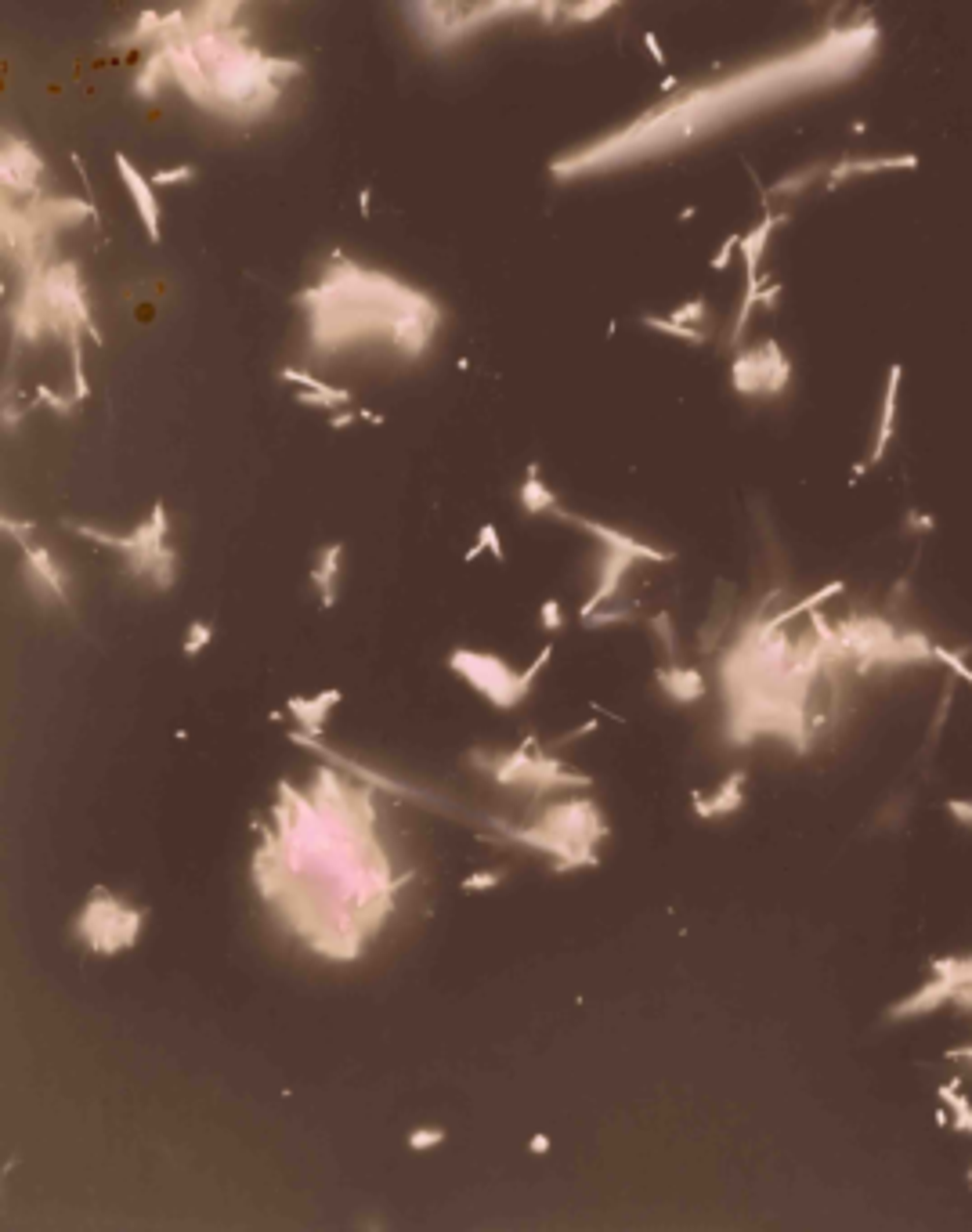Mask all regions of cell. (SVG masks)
I'll return each instance as SVG.
<instances>
[{
	"instance_id": "6da1fadb",
	"label": "cell",
	"mask_w": 972,
	"mask_h": 1232,
	"mask_svg": "<svg viewBox=\"0 0 972 1232\" xmlns=\"http://www.w3.org/2000/svg\"><path fill=\"white\" fill-rule=\"evenodd\" d=\"M878 51H882V26L875 12L839 8L807 41L745 62L741 69H730L687 95L662 102L626 131L553 160L549 170L568 181L572 174H586L593 166L658 156V145H665L662 152H672L705 134L713 137L723 127L745 124V116H759L778 105H788L795 98L821 95L857 80L875 66Z\"/></svg>"
},
{
	"instance_id": "7a4b0ae2",
	"label": "cell",
	"mask_w": 972,
	"mask_h": 1232,
	"mask_svg": "<svg viewBox=\"0 0 972 1232\" xmlns=\"http://www.w3.org/2000/svg\"><path fill=\"white\" fill-rule=\"evenodd\" d=\"M69 532L95 543L102 549H112L124 557V572L131 578H149L152 589L170 593L178 586V549L170 546V513L166 503L160 499L149 510V517L134 524V532L116 535L109 528H95V524H83V520H62Z\"/></svg>"
},
{
	"instance_id": "3957f363",
	"label": "cell",
	"mask_w": 972,
	"mask_h": 1232,
	"mask_svg": "<svg viewBox=\"0 0 972 1232\" xmlns=\"http://www.w3.org/2000/svg\"><path fill=\"white\" fill-rule=\"evenodd\" d=\"M549 658H553V644L543 647L532 665H528L524 672H517L499 655H488V651H470V647H453V651H449V669H453L456 676L470 687V690H478L481 698L488 701L492 709L510 713V709H517L520 701H528L535 680H539V672L549 665Z\"/></svg>"
},
{
	"instance_id": "277c9868",
	"label": "cell",
	"mask_w": 972,
	"mask_h": 1232,
	"mask_svg": "<svg viewBox=\"0 0 972 1232\" xmlns=\"http://www.w3.org/2000/svg\"><path fill=\"white\" fill-rule=\"evenodd\" d=\"M141 929H145V907L131 904L109 886H95L73 918V936L102 958L131 951L141 940Z\"/></svg>"
},
{
	"instance_id": "5b68a950",
	"label": "cell",
	"mask_w": 972,
	"mask_h": 1232,
	"mask_svg": "<svg viewBox=\"0 0 972 1232\" xmlns=\"http://www.w3.org/2000/svg\"><path fill=\"white\" fill-rule=\"evenodd\" d=\"M788 380H792V366L778 347V340H763L759 347L741 351L734 358V369H730V387L745 397L781 395Z\"/></svg>"
},
{
	"instance_id": "8992f818",
	"label": "cell",
	"mask_w": 972,
	"mask_h": 1232,
	"mask_svg": "<svg viewBox=\"0 0 972 1232\" xmlns=\"http://www.w3.org/2000/svg\"><path fill=\"white\" fill-rule=\"evenodd\" d=\"M22 582L26 589L44 603V607H73V586H69V568L58 561L51 549L29 539L22 543Z\"/></svg>"
},
{
	"instance_id": "52a82bcc",
	"label": "cell",
	"mask_w": 972,
	"mask_h": 1232,
	"mask_svg": "<svg viewBox=\"0 0 972 1232\" xmlns=\"http://www.w3.org/2000/svg\"><path fill=\"white\" fill-rule=\"evenodd\" d=\"M745 780L749 774L745 770H734V774H726L720 780V788L713 795L705 792H694L691 795V807L698 813L701 821H726V817H734L741 807H745Z\"/></svg>"
},
{
	"instance_id": "ba28073f",
	"label": "cell",
	"mask_w": 972,
	"mask_h": 1232,
	"mask_svg": "<svg viewBox=\"0 0 972 1232\" xmlns=\"http://www.w3.org/2000/svg\"><path fill=\"white\" fill-rule=\"evenodd\" d=\"M116 170H120L127 192H131L137 214H141V220H145L149 243H160V239H163V235H160V195L152 192V178H145V174L127 160L124 152H116Z\"/></svg>"
},
{
	"instance_id": "9c48e42d",
	"label": "cell",
	"mask_w": 972,
	"mask_h": 1232,
	"mask_svg": "<svg viewBox=\"0 0 972 1232\" xmlns=\"http://www.w3.org/2000/svg\"><path fill=\"white\" fill-rule=\"evenodd\" d=\"M655 680H658V687H662V694H665L672 705H698V701L709 694V684H705L701 669L684 665V661H665V665H658Z\"/></svg>"
},
{
	"instance_id": "30bf717a",
	"label": "cell",
	"mask_w": 972,
	"mask_h": 1232,
	"mask_svg": "<svg viewBox=\"0 0 972 1232\" xmlns=\"http://www.w3.org/2000/svg\"><path fill=\"white\" fill-rule=\"evenodd\" d=\"M918 160L915 156H842L836 163H828V174H824V185L828 189H836L842 181H853V178H868V174H882V170H915Z\"/></svg>"
},
{
	"instance_id": "8fae6325",
	"label": "cell",
	"mask_w": 972,
	"mask_h": 1232,
	"mask_svg": "<svg viewBox=\"0 0 972 1232\" xmlns=\"http://www.w3.org/2000/svg\"><path fill=\"white\" fill-rule=\"evenodd\" d=\"M343 553H347L343 543H326V546L318 549L315 568L308 572V578H311V586H315V593H318V607H322V611H333L337 601H340Z\"/></svg>"
},
{
	"instance_id": "7c38bea8",
	"label": "cell",
	"mask_w": 972,
	"mask_h": 1232,
	"mask_svg": "<svg viewBox=\"0 0 972 1232\" xmlns=\"http://www.w3.org/2000/svg\"><path fill=\"white\" fill-rule=\"evenodd\" d=\"M340 701H343L340 687H326V690H318V694H311V698H289L286 709L293 713L297 726H301L308 738H322V734H326L329 716H333V709H337Z\"/></svg>"
},
{
	"instance_id": "4fadbf2b",
	"label": "cell",
	"mask_w": 972,
	"mask_h": 1232,
	"mask_svg": "<svg viewBox=\"0 0 972 1232\" xmlns=\"http://www.w3.org/2000/svg\"><path fill=\"white\" fill-rule=\"evenodd\" d=\"M900 380H904V366L897 362L890 366V376H886V391H882V409H878V430H875V445H871V455H868V466H878L890 453V441L897 434V401H900Z\"/></svg>"
},
{
	"instance_id": "5bb4252c",
	"label": "cell",
	"mask_w": 972,
	"mask_h": 1232,
	"mask_svg": "<svg viewBox=\"0 0 972 1232\" xmlns=\"http://www.w3.org/2000/svg\"><path fill=\"white\" fill-rule=\"evenodd\" d=\"M951 994H955L951 980H944V976L932 973L929 983L918 986L915 994L900 998L897 1005H890V1009H886V1019H890V1023H900V1019H915V1015H926V1012H932V1009L947 1005V1001H951Z\"/></svg>"
},
{
	"instance_id": "9a60e30c",
	"label": "cell",
	"mask_w": 972,
	"mask_h": 1232,
	"mask_svg": "<svg viewBox=\"0 0 972 1232\" xmlns=\"http://www.w3.org/2000/svg\"><path fill=\"white\" fill-rule=\"evenodd\" d=\"M37 174H41V156L29 149L26 141H18V137H8V149H4V185L15 192H22V189H33L37 185Z\"/></svg>"
},
{
	"instance_id": "2e32d148",
	"label": "cell",
	"mask_w": 972,
	"mask_h": 1232,
	"mask_svg": "<svg viewBox=\"0 0 972 1232\" xmlns=\"http://www.w3.org/2000/svg\"><path fill=\"white\" fill-rule=\"evenodd\" d=\"M517 503L520 510L532 513V517H553V510L561 507L557 492L543 481L539 463H528V470H524V481H520V488H517Z\"/></svg>"
},
{
	"instance_id": "e0dca14e",
	"label": "cell",
	"mask_w": 972,
	"mask_h": 1232,
	"mask_svg": "<svg viewBox=\"0 0 972 1232\" xmlns=\"http://www.w3.org/2000/svg\"><path fill=\"white\" fill-rule=\"evenodd\" d=\"M784 220H788V214H770V210H767V218L759 220L752 232L741 235V249H738V253H741V260H745V275H749V279H752V275H759V264H763V257H767L770 239H774V232H778Z\"/></svg>"
},
{
	"instance_id": "ac0fdd59",
	"label": "cell",
	"mask_w": 972,
	"mask_h": 1232,
	"mask_svg": "<svg viewBox=\"0 0 972 1232\" xmlns=\"http://www.w3.org/2000/svg\"><path fill=\"white\" fill-rule=\"evenodd\" d=\"M647 630L655 636L662 651H665V661H680V630H676V622H672V611H655V615L647 618Z\"/></svg>"
},
{
	"instance_id": "d6986e66",
	"label": "cell",
	"mask_w": 972,
	"mask_h": 1232,
	"mask_svg": "<svg viewBox=\"0 0 972 1232\" xmlns=\"http://www.w3.org/2000/svg\"><path fill=\"white\" fill-rule=\"evenodd\" d=\"M297 401H301L304 409H343V405H351V391L333 387V384L301 387V391H297Z\"/></svg>"
},
{
	"instance_id": "ffe728a7",
	"label": "cell",
	"mask_w": 972,
	"mask_h": 1232,
	"mask_svg": "<svg viewBox=\"0 0 972 1232\" xmlns=\"http://www.w3.org/2000/svg\"><path fill=\"white\" fill-rule=\"evenodd\" d=\"M936 1099L951 1109V1124H955L958 1131H969L972 1135V1102H969V1096H961L958 1092V1081L940 1084V1088H936Z\"/></svg>"
},
{
	"instance_id": "44dd1931",
	"label": "cell",
	"mask_w": 972,
	"mask_h": 1232,
	"mask_svg": "<svg viewBox=\"0 0 972 1232\" xmlns=\"http://www.w3.org/2000/svg\"><path fill=\"white\" fill-rule=\"evenodd\" d=\"M485 549H488V553H492L495 561L503 564L507 561V549H503V539H499V528H495L492 520H488V524H481L478 528V539H474V546L466 549V557L463 561L470 564V561H478L481 553H485Z\"/></svg>"
},
{
	"instance_id": "7402d4cb",
	"label": "cell",
	"mask_w": 972,
	"mask_h": 1232,
	"mask_svg": "<svg viewBox=\"0 0 972 1232\" xmlns=\"http://www.w3.org/2000/svg\"><path fill=\"white\" fill-rule=\"evenodd\" d=\"M647 326L658 329V333H669V337H680L687 343H709V329H691L687 322H676V318H644Z\"/></svg>"
},
{
	"instance_id": "603a6c76",
	"label": "cell",
	"mask_w": 972,
	"mask_h": 1232,
	"mask_svg": "<svg viewBox=\"0 0 972 1232\" xmlns=\"http://www.w3.org/2000/svg\"><path fill=\"white\" fill-rule=\"evenodd\" d=\"M507 882V867H481L474 875H466L459 882V890L463 893H488V890H499Z\"/></svg>"
},
{
	"instance_id": "cb8c5ba5",
	"label": "cell",
	"mask_w": 972,
	"mask_h": 1232,
	"mask_svg": "<svg viewBox=\"0 0 972 1232\" xmlns=\"http://www.w3.org/2000/svg\"><path fill=\"white\" fill-rule=\"evenodd\" d=\"M210 640H214V626H210L206 618H195L192 626H189V632H185L181 651H185V658H199L206 647H210Z\"/></svg>"
},
{
	"instance_id": "d4e9b609",
	"label": "cell",
	"mask_w": 972,
	"mask_h": 1232,
	"mask_svg": "<svg viewBox=\"0 0 972 1232\" xmlns=\"http://www.w3.org/2000/svg\"><path fill=\"white\" fill-rule=\"evenodd\" d=\"M445 1138H449L445 1128H438V1124H424V1128H412L409 1131V1150L412 1153H430V1150H438V1146H445Z\"/></svg>"
},
{
	"instance_id": "484cf974",
	"label": "cell",
	"mask_w": 972,
	"mask_h": 1232,
	"mask_svg": "<svg viewBox=\"0 0 972 1232\" xmlns=\"http://www.w3.org/2000/svg\"><path fill=\"white\" fill-rule=\"evenodd\" d=\"M936 976H944L951 983H972V958H932L929 965Z\"/></svg>"
},
{
	"instance_id": "4316f807",
	"label": "cell",
	"mask_w": 972,
	"mask_h": 1232,
	"mask_svg": "<svg viewBox=\"0 0 972 1232\" xmlns=\"http://www.w3.org/2000/svg\"><path fill=\"white\" fill-rule=\"evenodd\" d=\"M932 658H936V661H944L947 669L955 672L958 680H965V684L972 687V665L958 655V651H951V647H944V644H932Z\"/></svg>"
},
{
	"instance_id": "83f0119b",
	"label": "cell",
	"mask_w": 972,
	"mask_h": 1232,
	"mask_svg": "<svg viewBox=\"0 0 972 1232\" xmlns=\"http://www.w3.org/2000/svg\"><path fill=\"white\" fill-rule=\"evenodd\" d=\"M0 528H4V535H8L12 543H18V546L29 543V539H37V524H33V520H18V517H12V513H4V517H0Z\"/></svg>"
},
{
	"instance_id": "f1b7e54d",
	"label": "cell",
	"mask_w": 972,
	"mask_h": 1232,
	"mask_svg": "<svg viewBox=\"0 0 972 1232\" xmlns=\"http://www.w3.org/2000/svg\"><path fill=\"white\" fill-rule=\"evenodd\" d=\"M192 178H195V166L181 163V166L156 170V174H152V185H156V189H170V185H185V181H192Z\"/></svg>"
},
{
	"instance_id": "f546056e",
	"label": "cell",
	"mask_w": 972,
	"mask_h": 1232,
	"mask_svg": "<svg viewBox=\"0 0 972 1232\" xmlns=\"http://www.w3.org/2000/svg\"><path fill=\"white\" fill-rule=\"evenodd\" d=\"M709 315H713V311H709V304L698 297V301H691V304H684V308H676L669 318H676V322H687V326H709Z\"/></svg>"
},
{
	"instance_id": "4dcf8cb0",
	"label": "cell",
	"mask_w": 972,
	"mask_h": 1232,
	"mask_svg": "<svg viewBox=\"0 0 972 1232\" xmlns=\"http://www.w3.org/2000/svg\"><path fill=\"white\" fill-rule=\"evenodd\" d=\"M539 622H543V630L546 632H561L564 622H568V618H564V603L557 601V597H546L543 607H539Z\"/></svg>"
},
{
	"instance_id": "1f68e13d",
	"label": "cell",
	"mask_w": 972,
	"mask_h": 1232,
	"mask_svg": "<svg viewBox=\"0 0 972 1232\" xmlns=\"http://www.w3.org/2000/svg\"><path fill=\"white\" fill-rule=\"evenodd\" d=\"M618 0H582L575 8H568V18H575V22H589V18H601L604 12H611Z\"/></svg>"
},
{
	"instance_id": "d6a6232c",
	"label": "cell",
	"mask_w": 972,
	"mask_h": 1232,
	"mask_svg": "<svg viewBox=\"0 0 972 1232\" xmlns=\"http://www.w3.org/2000/svg\"><path fill=\"white\" fill-rule=\"evenodd\" d=\"M358 420H369V424H384V416H380V412L347 409V412H333V416H329V426H333V430H343V426L358 424Z\"/></svg>"
},
{
	"instance_id": "836d02e7",
	"label": "cell",
	"mask_w": 972,
	"mask_h": 1232,
	"mask_svg": "<svg viewBox=\"0 0 972 1232\" xmlns=\"http://www.w3.org/2000/svg\"><path fill=\"white\" fill-rule=\"evenodd\" d=\"M738 249H741V235H726V239H723V247L716 249L713 260H709V268H713V272H723L726 264L734 260V253H738Z\"/></svg>"
},
{
	"instance_id": "e575fe53",
	"label": "cell",
	"mask_w": 972,
	"mask_h": 1232,
	"mask_svg": "<svg viewBox=\"0 0 972 1232\" xmlns=\"http://www.w3.org/2000/svg\"><path fill=\"white\" fill-rule=\"evenodd\" d=\"M947 813H951L961 828H972V799H947Z\"/></svg>"
},
{
	"instance_id": "d590c367",
	"label": "cell",
	"mask_w": 972,
	"mask_h": 1232,
	"mask_svg": "<svg viewBox=\"0 0 972 1232\" xmlns=\"http://www.w3.org/2000/svg\"><path fill=\"white\" fill-rule=\"evenodd\" d=\"M644 47H647V55H651L655 66H665V51H662V44H658L655 33H644Z\"/></svg>"
},
{
	"instance_id": "8d00e7d4",
	"label": "cell",
	"mask_w": 972,
	"mask_h": 1232,
	"mask_svg": "<svg viewBox=\"0 0 972 1232\" xmlns=\"http://www.w3.org/2000/svg\"><path fill=\"white\" fill-rule=\"evenodd\" d=\"M907 528H911V532H932V520L929 517H922V513H907Z\"/></svg>"
},
{
	"instance_id": "74e56055",
	"label": "cell",
	"mask_w": 972,
	"mask_h": 1232,
	"mask_svg": "<svg viewBox=\"0 0 972 1232\" xmlns=\"http://www.w3.org/2000/svg\"><path fill=\"white\" fill-rule=\"evenodd\" d=\"M528 1150L539 1153V1157H543V1153L553 1150V1142H549V1135H532V1138H528Z\"/></svg>"
},
{
	"instance_id": "f35d334b",
	"label": "cell",
	"mask_w": 972,
	"mask_h": 1232,
	"mask_svg": "<svg viewBox=\"0 0 972 1232\" xmlns=\"http://www.w3.org/2000/svg\"><path fill=\"white\" fill-rule=\"evenodd\" d=\"M947 1059H965L972 1067V1044H958V1048H947Z\"/></svg>"
},
{
	"instance_id": "ab89813d",
	"label": "cell",
	"mask_w": 972,
	"mask_h": 1232,
	"mask_svg": "<svg viewBox=\"0 0 972 1232\" xmlns=\"http://www.w3.org/2000/svg\"><path fill=\"white\" fill-rule=\"evenodd\" d=\"M369 203H372V192H369V189H362V192H358V210H362V214H369V210H372Z\"/></svg>"
},
{
	"instance_id": "60d3db41",
	"label": "cell",
	"mask_w": 972,
	"mask_h": 1232,
	"mask_svg": "<svg viewBox=\"0 0 972 1232\" xmlns=\"http://www.w3.org/2000/svg\"><path fill=\"white\" fill-rule=\"evenodd\" d=\"M676 87H680V76H665V80H662V95H672Z\"/></svg>"
},
{
	"instance_id": "b9f144b4",
	"label": "cell",
	"mask_w": 972,
	"mask_h": 1232,
	"mask_svg": "<svg viewBox=\"0 0 972 1232\" xmlns=\"http://www.w3.org/2000/svg\"><path fill=\"white\" fill-rule=\"evenodd\" d=\"M969 1182H972V1167H969Z\"/></svg>"
}]
</instances>
